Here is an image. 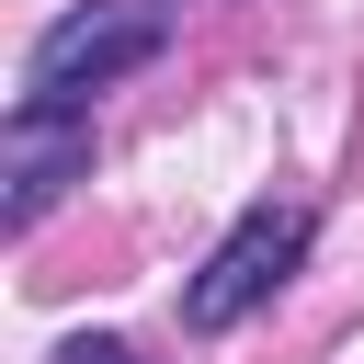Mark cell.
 Returning a JSON list of instances; mask_svg holds the SVG:
<instances>
[{
  "label": "cell",
  "mask_w": 364,
  "mask_h": 364,
  "mask_svg": "<svg viewBox=\"0 0 364 364\" xmlns=\"http://www.w3.org/2000/svg\"><path fill=\"white\" fill-rule=\"evenodd\" d=\"M296 250H307V205H250V216L205 250V273L182 284V318H193V330H239V318L296 273Z\"/></svg>",
  "instance_id": "7a4b0ae2"
},
{
  "label": "cell",
  "mask_w": 364,
  "mask_h": 364,
  "mask_svg": "<svg viewBox=\"0 0 364 364\" xmlns=\"http://www.w3.org/2000/svg\"><path fill=\"white\" fill-rule=\"evenodd\" d=\"M80 171H91V125H80V114H34V102H11V228H34Z\"/></svg>",
  "instance_id": "3957f363"
},
{
  "label": "cell",
  "mask_w": 364,
  "mask_h": 364,
  "mask_svg": "<svg viewBox=\"0 0 364 364\" xmlns=\"http://www.w3.org/2000/svg\"><path fill=\"white\" fill-rule=\"evenodd\" d=\"M57 364H148V353H136V341H114V330H80Z\"/></svg>",
  "instance_id": "277c9868"
},
{
  "label": "cell",
  "mask_w": 364,
  "mask_h": 364,
  "mask_svg": "<svg viewBox=\"0 0 364 364\" xmlns=\"http://www.w3.org/2000/svg\"><path fill=\"white\" fill-rule=\"evenodd\" d=\"M159 46H171V11H159V0H80V11H57V23L34 34L23 102H34V114H80L102 80L148 68Z\"/></svg>",
  "instance_id": "6da1fadb"
}]
</instances>
